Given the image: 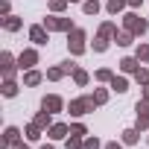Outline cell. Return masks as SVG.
<instances>
[{
    "label": "cell",
    "mask_w": 149,
    "mask_h": 149,
    "mask_svg": "<svg viewBox=\"0 0 149 149\" xmlns=\"http://www.w3.org/2000/svg\"><path fill=\"white\" fill-rule=\"evenodd\" d=\"M67 44H70V53H76V56H79V53L85 50V32H82V29H73Z\"/></svg>",
    "instance_id": "6da1fadb"
},
{
    "label": "cell",
    "mask_w": 149,
    "mask_h": 149,
    "mask_svg": "<svg viewBox=\"0 0 149 149\" xmlns=\"http://www.w3.org/2000/svg\"><path fill=\"white\" fill-rule=\"evenodd\" d=\"M97 105V100L94 97H85V100H73L70 102V114H85L88 108H94Z\"/></svg>",
    "instance_id": "7a4b0ae2"
},
{
    "label": "cell",
    "mask_w": 149,
    "mask_h": 149,
    "mask_svg": "<svg viewBox=\"0 0 149 149\" xmlns=\"http://www.w3.org/2000/svg\"><path fill=\"white\" fill-rule=\"evenodd\" d=\"M126 26H129V32H146V21L137 15H126Z\"/></svg>",
    "instance_id": "3957f363"
},
{
    "label": "cell",
    "mask_w": 149,
    "mask_h": 149,
    "mask_svg": "<svg viewBox=\"0 0 149 149\" xmlns=\"http://www.w3.org/2000/svg\"><path fill=\"white\" fill-rule=\"evenodd\" d=\"M137 126H140V129L149 126V100H146V102H137Z\"/></svg>",
    "instance_id": "277c9868"
},
{
    "label": "cell",
    "mask_w": 149,
    "mask_h": 149,
    "mask_svg": "<svg viewBox=\"0 0 149 149\" xmlns=\"http://www.w3.org/2000/svg\"><path fill=\"white\" fill-rule=\"evenodd\" d=\"M41 105H44V111H50V114H53V111H61V100H58V97H44Z\"/></svg>",
    "instance_id": "5b68a950"
},
{
    "label": "cell",
    "mask_w": 149,
    "mask_h": 149,
    "mask_svg": "<svg viewBox=\"0 0 149 149\" xmlns=\"http://www.w3.org/2000/svg\"><path fill=\"white\" fill-rule=\"evenodd\" d=\"M47 29H70V21H64V18H47Z\"/></svg>",
    "instance_id": "8992f818"
},
{
    "label": "cell",
    "mask_w": 149,
    "mask_h": 149,
    "mask_svg": "<svg viewBox=\"0 0 149 149\" xmlns=\"http://www.w3.org/2000/svg\"><path fill=\"white\" fill-rule=\"evenodd\" d=\"M29 38H32L35 44H47V32H44V26H32V29H29Z\"/></svg>",
    "instance_id": "52a82bcc"
},
{
    "label": "cell",
    "mask_w": 149,
    "mask_h": 149,
    "mask_svg": "<svg viewBox=\"0 0 149 149\" xmlns=\"http://www.w3.org/2000/svg\"><path fill=\"white\" fill-rule=\"evenodd\" d=\"M35 58H38V56H35L32 50H26V53H21V58H18V61H21V67H32V64H35Z\"/></svg>",
    "instance_id": "ba28073f"
},
{
    "label": "cell",
    "mask_w": 149,
    "mask_h": 149,
    "mask_svg": "<svg viewBox=\"0 0 149 149\" xmlns=\"http://www.w3.org/2000/svg\"><path fill=\"white\" fill-rule=\"evenodd\" d=\"M64 134H67V126H61V123H56V126L50 129V137H56V140H61Z\"/></svg>",
    "instance_id": "9c48e42d"
},
{
    "label": "cell",
    "mask_w": 149,
    "mask_h": 149,
    "mask_svg": "<svg viewBox=\"0 0 149 149\" xmlns=\"http://www.w3.org/2000/svg\"><path fill=\"white\" fill-rule=\"evenodd\" d=\"M67 70H70V64H64V67H53V70L47 73V76H50V79H61L64 73H67Z\"/></svg>",
    "instance_id": "30bf717a"
},
{
    "label": "cell",
    "mask_w": 149,
    "mask_h": 149,
    "mask_svg": "<svg viewBox=\"0 0 149 149\" xmlns=\"http://www.w3.org/2000/svg\"><path fill=\"white\" fill-rule=\"evenodd\" d=\"M3 70H6V76L15 73V64H12V56H9V53H3Z\"/></svg>",
    "instance_id": "8fae6325"
},
{
    "label": "cell",
    "mask_w": 149,
    "mask_h": 149,
    "mask_svg": "<svg viewBox=\"0 0 149 149\" xmlns=\"http://www.w3.org/2000/svg\"><path fill=\"white\" fill-rule=\"evenodd\" d=\"M120 67H123L126 73H134V70H137V61H134V58H123V61H120Z\"/></svg>",
    "instance_id": "7c38bea8"
},
{
    "label": "cell",
    "mask_w": 149,
    "mask_h": 149,
    "mask_svg": "<svg viewBox=\"0 0 149 149\" xmlns=\"http://www.w3.org/2000/svg\"><path fill=\"white\" fill-rule=\"evenodd\" d=\"M24 82H26V85H38V82H41V73H35V70H29L26 76H24Z\"/></svg>",
    "instance_id": "4fadbf2b"
},
{
    "label": "cell",
    "mask_w": 149,
    "mask_h": 149,
    "mask_svg": "<svg viewBox=\"0 0 149 149\" xmlns=\"http://www.w3.org/2000/svg\"><path fill=\"white\" fill-rule=\"evenodd\" d=\"M73 79H76V85H85L88 82V73L85 70H73Z\"/></svg>",
    "instance_id": "5bb4252c"
},
{
    "label": "cell",
    "mask_w": 149,
    "mask_h": 149,
    "mask_svg": "<svg viewBox=\"0 0 149 149\" xmlns=\"http://www.w3.org/2000/svg\"><path fill=\"white\" fill-rule=\"evenodd\" d=\"M120 9H123V0H108V12L111 15H117Z\"/></svg>",
    "instance_id": "9a60e30c"
},
{
    "label": "cell",
    "mask_w": 149,
    "mask_h": 149,
    "mask_svg": "<svg viewBox=\"0 0 149 149\" xmlns=\"http://www.w3.org/2000/svg\"><path fill=\"white\" fill-rule=\"evenodd\" d=\"M111 88L123 94V91H126V79H117V76H114V79H111Z\"/></svg>",
    "instance_id": "2e32d148"
},
{
    "label": "cell",
    "mask_w": 149,
    "mask_h": 149,
    "mask_svg": "<svg viewBox=\"0 0 149 149\" xmlns=\"http://www.w3.org/2000/svg\"><path fill=\"white\" fill-rule=\"evenodd\" d=\"M26 137H29V140H38V137H41V134H38V123H32V126L26 129Z\"/></svg>",
    "instance_id": "e0dca14e"
},
{
    "label": "cell",
    "mask_w": 149,
    "mask_h": 149,
    "mask_svg": "<svg viewBox=\"0 0 149 149\" xmlns=\"http://www.w3.org/2000/svg\"><path fill=\"white\" fill-rule=\"evenodd\" d=\"M123 140H126V143H134V140H137V132H134V129H126V132H123Z\"/></svg>",
    "instance_id": "ac0fdd59"
},
{
    "label": "cell",
    "mask_w": 149,
    "mask_h": 149,
    "mask_svg": "<svg viewBox=\"0 0 149 149\" xmlns=\"http://www.w3.org/2000/svg\"><path fill=\"white\" fill-rule=\"evenodd\" d=\"M117 44H120V47L132 44V35H129V32H120V35H117Z\"/></svg>",
    "instance_id": "d6986e66"
},
{
    "label": "cell",
    "mask_w": 149,
    "mask_h": 149,
    "mask_svg": "<svg viewBox=\"0 0 149 149\" xmlns=\"http://www.w3.org/2000/svg\"><path fill=\"white\" fill-rule=\"evenodd\" d=\"M3 94H6V97H15V94H18L15 82H6V85H3Z\"/></svg>",
    "instance_id": "ffe728a7"
},
{
    "label": "cell",
    "mask_w": 149,
    "mask_h": 149,
    "mask_svg": "<svg viewBox=\"0 0 149 149\" xmlns=\"http://www.w3.org/2000/svg\"><path fill=\"white\" fill-rule=\"evenodd\" d=\"M18 140V129L12 126V129H6V143H15Z\"/></svg>",
    "instance_id": "44dd1931"
},
{
    "label": "cell",
    "mask_w": 149,
    "mask_h": 149,
    "mask_svg": "<svg viewBox=\"0 0 149 149\" xmlns=\"http://www.w3.org/2000/svg\"><path fill=\"white\" fill-rule=\"evenodd\" d=\"M97 9H100V3H97V0H88V3H85V12H88V15H94Z\"/></svg>",
    "instance_id": "7402d4cb"
},
{
    "label": "cell",
    "mask_w": 149,
    "mask_h": 149,
    "mask_svg": "<svg viewBox=\"0 0 149 149\" xmlns=\"http://www.w3.org/2000/svg\"><path fill=\"white\" fill-rule=\"evenodd\" d=\"M3 24H6V29H18V26H21V21H18V18H6Z\"/></svg>",
    "instance_id": "603a6c76"
},
{
    "label": "cell",
    "mask_w": 149,
    "mask_h": 149,
    "mask_svg": "<svg viewBox=\"0 0 149 149\" xmlns=\"http://www.w3.org/2000/svg\"><path fill=\"white\" fill-rule=\"evenodd\" d=\"M97 79H102V82H111L114 76H111V70H100V73H97Z\"/></svg>",
    "instance_id": "cb8c5ba5"
},
{
    "label": "cell",
    "mask_w": 149,
    "mask_h": 149,
    "mask_svg": "<svg viewBox=\"0 0 149 149\" xmlns=\"http://www.w3.org/2000/svg\"><path fill=\"white\" fill-rule=\"evenodd\" d=\"M105 47H108V41H105V38H102V35H100V38H97V44H94V50H100V53H102V50H105Z\"/></svg>",
    "instance_id": "d4e9b609"
},
{
    "label": "cell",
    "mask_w": 149,
    "mask_h": 149,
    "mask_svg": "<svg viewBox=\"0 0 149 149\" xmlns=\"http://www.w3.org/2000/svg\"><path fill=\"white\" fill-rule=\"evenodd\" d=\"M47 114H50V111H44V114H38V117H35V123H38V126H47V123H50V117H47Z\"/></svg>",
    "instance_id": "484cf974"
},
{
    "label": "cell",
    "mask_w": 149,
    "mask_h": 149,
    "mask_svg": "<svg viewBox=\"0 0 149 149\" xmlns=\"http://www.w3.org/2000/svg\"><path fill=\"white\" fill-rule=\"evenodd\" d=\"M137 58H143V61H149V47H143V44H140V50H137Z\"/></svg>",
    "instance_id": "4316f807"
},
{
    "label": "cell",
    "mask_w": 149,
    "mask_h": 149,
    "mask_svg": "<svg viewBox=\"0 0 149 149\" xmlns=\"http://www.w3.org/2000/svg\"><path fill=\"white\" fill-rule=\"evenodd\" d=\"M82 149H100V140H97V137H94V140H85Z\"/></svg>",
    "instance_id": "83f0119b"
},
{
    "label": "cell",
    "mask_w": 149,
    "mask_h": 149,
    "mask_svg": "<svg viewBox=\"0 0 149 149\" xmlns=\"http://www.w3.org/2000/svg\"><path fill=\"white\" fill-rule=\"evenodd\" d=\"M137 82H143V85H149V73H146V70H137Z\"/></svg>",
    "instance_id": "f1b7e54d"
},
{
    "label": "cell",
    "mask_w": 149,
    "mask_h": 149,
    "mask_svg": "<svg viewBox=\"0 0 149 149\" xmlns=\"http://www.w3.org/2000/svg\"><path fill=\"white\" fill-rule=\"evenodd\" d=\"M67 149H79V137H76V134H73V137L67 140Z\"/></svg>",
    "instance_id": "f546056e"
},
{
    "label": "cell",
    "mask_w": 149,
    "mask_h": 149,
    "mask_svg": "<svg viewBox=\"0 0 149 149\" xmlns=\"http://www.w3.org/2000/svg\"><path fill=\"white\" fill-rule=\"evenodd\" d=\"M70 134H76V137H82V134H85V126H73V129H70Z\"/></svg>",
    "instance_id": "4dcf8cb0"
},
{
    "label": "cell",
    "mask_w": 149,
    "mask_h": 149,
    "mask_svg": "<svg viewBox=\"0 0 149 149\" xmlns=\"http://www.w3.org/2000/svg\"><path fill=\"white\" fill-rule=\"evenodd\" d=\"M94 100H97V105H100V102H105V91H97V94H94Z\"/></svg>",
    "instance_id": "1f68e13d"
},
{
    "label": "cell",
    "mask_w": 149,
    "mask_h": 149,
    "mask_svg": "<svg viewBox=\"0 0 149 149\" xmlns=\"http://www.w3.org/2000/svg\"><path fill=\"white\" fill-rule=\"evenodd\" d=\"M53 9H56V12H61V9H64V0H53Z\"/></svg>",
    "instance_id": "d6a6232c"
},
{
    "label": "cell",
    "mask_w": 149,
    "mask_h": 149,
    "mask_svg": "<svg viewBox=\"0 0 149 149\" xmlns=\"http://www.w3.org/2000/svg\"><path fill=\"white\" fill-rule=\"evenodd\" d=\"M105 149H120V143H108V146H105Z\"/></svg>",
    "instance_id": "836d02e7"
},
{
    "label": "cell",
    "mask_w": 149,
    "mask_h": 149,
    "mask_svg": "<svg viewBox=\"0 0 149 149\" xmlns=\"http://www.w3.org/2000/svg\"><path fill=\"white\" fill-rule=\"evenodd\" d=\"M129 3H132V6H137V3H140V0H129Z\"/></svg>",
    "instance_id": "e575fe53"
},
{
    "label": "cell",
    "mask_w": 149,
    "mask_h": 149,
    "mask_svg": "<svg viewBox=\"0 0 149 149\" xmlns=\"http://www.w3.org/2000/svg\"><path fill=\"white\" fill-rule=\"evenodd\" d=\"M146 100H149V88H146Z\"/></svg>",
    "instance_id": "d590c367"
},
{
    "label": "cell",
    "mask_w": 149,
    "mask_h": 149,
    "mask_svg": "<svg viewBox=\"0 0 149 149\" xmlns=\"http://www.w3.org/2000/svg\"><path fill=\"white\" fill-rule=\"evenodd\" d=\"M44 149H53V146H44Z\"/></svg>",
    "instance_id": "8d00e7d4"
}]
</instances>
